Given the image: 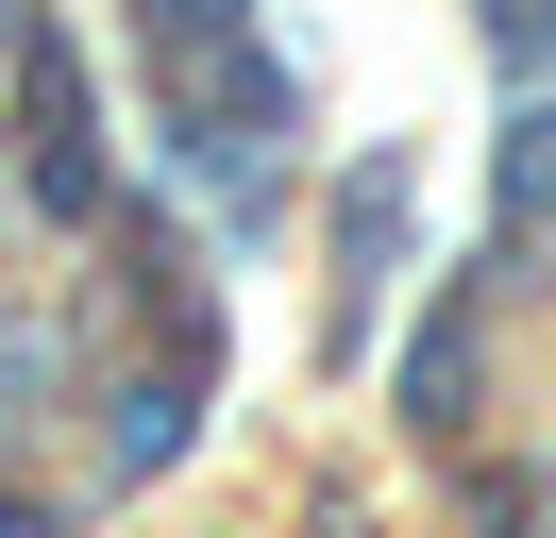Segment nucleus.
<instances>
[{"mask_svg":"<svg viewBox=\"0 0 556 538\" xmlns=\"http://www.w3.org/2000/svg\"><path fill=\"white\" fill-rule=\"evenodd\" d=\"M17 85H35V202H51V219H102V152H85L68 34H17Z\"/></svg>","mask_w":556,"mask_h":538,"instance_id":"nucleus-1","label":"nucleus"},{"mask_svg":"<svg viewBox=\"0 0 556 538\" xmlns=\"http://www.w3.org/2000/svg\"><path fill=\"white\" fill-rule=\"evenodd\" d=\"M136 51L152 67H219V51H253V34H237V0H136Z\"/></svg>","mask_w":556,"mask_h":538,"instance_id":"nucleus-2","label":"nucleus"},{"mask_svg":"<svg viewBox=\"0 0 556 538\" xmlns=\"http://www.w3.org/2000/svg\"><path fill=\"white\" fill-rule=\"evenodd\" d=\"M506 202H556V118H522V152H506Z\"/></svg>","mask_w":556,"mask_h":538,"instance_id":"nucleus-3","label":"nucleus"}]
</instances>
